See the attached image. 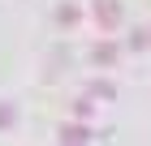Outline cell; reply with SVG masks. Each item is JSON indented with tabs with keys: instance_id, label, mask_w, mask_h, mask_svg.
Here are the masks:
<instances>
[{
	"instance_id": "obj_6",
	"label": "cell",
	"mask_w": 151,
	"mask_h": 146,
	"mask_svg": "<svg viewBox=\"0 0 151 146\" xmlns=\"http://www.w3.org/2000/svg\"><path fill=\"white\" fill-rule=\"evenodd\" d=\"M4 125H13V108L9 103H0V129H4Z\"/></svg>"
},
{
	"instance_id": "obj_4",
	"label": "cell",
	"mask_w": 151,
	"mask_h": 146,
	"mask_svg": "<svg viewBox=\"0 0 151 146\" xmlns=\"http://www.w3.org/2000/svg\"><path fill=\"white\" fill-rule=\"evenodd\" d=\"M56 22L73 26V22H78V9H73V4H60V9H56Z\"/></svg>"
},
{
	"instance_id": "obj_5",
	"label": "cell",
	"mask_w": 151,
	"mask_h": 146,
	"mask_svg": "<svg viewBox=\"0 0 151 146\" xmlns=\"http://www.w3.org/2000/svg\"><path fill=\"white\" fill-rule=\"evenodd\" d=\"M147 43H151L147 30H134V34H129V47H147Z\"/></svg>"
},
{
	"instance_id": "obj_1",
	"label": "cell",
	"mask_w": 151,
	"mask_h": 146,
	"mask_svg": "<svg viewBox=\"0 0 151 146\" xmlns=\"http://www.w3.org/2000/svg\"><path fill=\"white\" fill-rule=\"evenodd\" d=\"M91 13H95V22L104 30H112L121 22V0H91Z\"/></svg>"
},
{
	"instance_id": "obj_2",
	"label": "cell",
	"mask_w": 151,
	"mask_h": 146,
	"mask_svg": "<svg viewBox=\"0 0 151 146\" xmlns=\"http://www.w3.org/2000/svg\"><path fill=\"white\" fill-rule=\"evenodd\" d=\"M116 56H121L116 43H95L91 47V60H95V65H116Z\"/></svg>"
},
{
	"instance_id": "obj_3",
	"label": "cell",
	"mask_w": 151,
	"mask_h": 146,
	"mask_svg": "<svg viewBox=\"0 0 151 146\" xmlns=\"http://www.w3.org/2000/svg\"><path fill=\"white\" fill-rule=\"evenodd\" d=\"M82 137H86V129H78V125L60 129V142H65V146H82Z\"/></svg>"
}]
</instances>
